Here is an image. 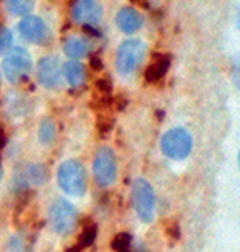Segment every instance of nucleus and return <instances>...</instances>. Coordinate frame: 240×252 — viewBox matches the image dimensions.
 I'll use <instances>...</instances> for the list:
<instances>
[{"instance_id":"nucleus-1","label":"nucleus","mask_w":240,"mask_h":252,"mask_svg":"<svg viewBox=\"0 0 240 252\" xmlns=\"http://www.w3.org/2000/svg\"><path fill=\"white\" fill-rule=\"evenodd\" d=\"M59 187L67 195H84L86 192V170L77 160H67L58 170Z\"/></svg>"},{"instance_id":"nucleus-2","label":"nucleus","mask_w":240,"mask_h":252,"mask_svg":"<svg viewBox=\"0 0 240 252\" xmlns=\"http://www.w3.org/2000/svg\"><path fill=\"white\" fill-rule=\"evenodd\" d=\"M193 148V138L185 128H172L161 138V152L172 160H185Z\"/></svg>"},{"instance_id":"nucleus-3","label":"nucleus","mask_w":240,"mask_h":252,"mask_svg":"<svg viewBox=\"0 0 240 252\" xmlns=\"http://www.w3.org/2000/svg\"><path fill=\"white\" fill-rule=\"evenodd\" d=\"M49 222L58 234H69L77 225V210L66 198H56L49 207Z\"/></svg>"},{"instance_id":"nucleus-4","label":"nucleus","mask_w":240,"mask_h":252,"mask_svg":"<svg viewBox=\"0 0 240 252\" xmlns=\"http://www.w3.org/2000/svg\"><path fill=\"white\" fill-rule=\"evenodd\" d=\"M131 197L138 217L146 223L153 222L156 197H154V190L150 185V182H146L145 178H136L131 189Z\"/></svg>"},{"instance_id":"nucleus-5","label":"nucleus","mask_w":240,"mask_h":252,"mask_svg":"<svg viewBox=\"0 0 240 252\" xmlns=\"http://www.w3.org/2000/svg\"><path fill=\"white\" fill-rule=\"evenodd\" d=\"M2 69L5 78L10 81L12 84L20 83L29 76L32 69V58L29 51L24 47H12L10 52L5 56L2 63Z\"/></svg>"},{"instance_id":"nucleus-6","label":"nucleus","mask_w":240,"mask_h":252,"mask_svg":"<svg viewBox=\"0 0 240 252\" xmlns=\"http://www.w3.org/2000/svg\"><path fill=\"white\" fill-rule=\"evenodd\" d=\"M146 46L140 39H129L124 40L118 47L116 54V67L121 74H131L135 69L140 66L141 61L145 59Z\"/></svg>"},{"instance_id":"nucleus-7","label":"nucleus","mask_w":240,"mask_h":252,"mask_svg":"<svg viewBox=\"0 0 240 252\" xmlns=\"http://www.w3.org/2000/svg\"><path fill=\"white\" fill-rule=\"evenodd\" d=\"M92 172H94L97 185L103 187V189L115 184L118 177V165L116 157L111 148L103 146V148L97 150L94 163H92Z\"/></svg>"},{"instance_id":"nucleus-8","label":"nucleus","mask_w":240,"mask_h":252,"mask_svg":"<svg viewBox=\"0 0 240 252\" xmlns=\"http://www.w3.org/2000/svg\"><path fill=\"white\" fill-rule=\"evenodd\" d=\"M72 19L84 27H94L103 19V7L92 0H77L72 3Z\"/></svg>"},{"instance_id":"nucleus-9","label":"nucleus","mask_w":240,"mask_h":252,"mask_svg":"<svg viewBox=\"0 0 240 252\" xmlns=\"http://www.w3.org/2000/svg\"><path fill=\"white\" fill-rule=\"evenodd\" d=\"M37 78L46 88H56L62 79V69H60L59 59L47 56L42 58L37 64Z\"/></svg>"},{"instance_id":"nucleus-10","label":"nucleus","mask_w":240,"mask_h":252,"mask_svg":"<svg viewBox=\"0 0 240 252\" xmlns=\"http://www.w3.org/2000/svg\"><path fill=\"white\" fill-rule=\"evenodd\" d=\"M19 32L29 42H42L47 37V26L42 19L35 15H27L19 22Z\"/></svg>"},{"instance_id":"nucleus-11","label":"nucleus","mask_w":240,"mask_h":252,"mask_svg":"<svg viewBox=\"0 0 240 252\" xmlns=\"http://www.w3.org/2000/svg\"><path fill=\"white\" fill-rule=\"evenodd\" d=\"M116 24L121 31L126 34H133V32L140 31L143 26V17L136 9L133 7H123L116 15Z\"/></svg>"},{"instance_id":"nucleus-12","label":"nucleus","mask_w":240,"mask_h":252,"mask_svg":"<svg viewBox=\"0 0 240 252\" xmlns=\"http://www.w3.org/2000/svg\"><path fill=\"white\" fill-rule=\"evenodd\" d=\"M62 76L66 78L69 83V86L72 88H79L81 84L86 81V69L81 63H76V61H67L62 67Z\"/></svg>"},{"instance_id":"nucleus-13","label":"nucleus","mask_w":240,"mask_h":252,"mask_svg":"<svg viewBox=\"0 0 240 252\" xmlns=\"http://www.w3.org/2000/svg\"><path fill=\"white\" fill-rule=\"evenodd\" d=\"M89 51H91V44L83 37H76V35H72V37L66 39V42H64V52H66L69 58H72V59L86 58V56L89 54Z\"/></svg>"},{"instance_id":"nucleus-14","label":"nucleus","mask_w":240,"mask_h":252,"mask_svg":"<svg viewBox=\"0 0 240 252\" xmlns=\"http://www.w3.org/2000/svg\"><path fill=\"white\" fill-rule=\"evenodd\" d=\"M170 69V56H156L154 61L151 64H150V67L146 69V81H150V83H158L160 79L165 78L166 71Z\"/></svg>"},{"instance_id":"nucleus-15","label":"nucleus","mask_w":240,"mask_h":252,"mask_svg":"<svg viewBox=\"0 0 240 252\" xmlns=\"http://www.w3.org/2000/svg\"><path fill=\"white\" fill-rule=\"evenodd\" d=\"M49 180V170L42 163H32L27 166L26 173H24V182H29L34 185H44Z\"/></svg>"},{"instance_id":"nucleus-16","label":"nucleus","mask_w":240,"mask_h":252,"mask_svg":"<svg viewBox=\"0 0 240 252\" xmlns=\"http://www.w3.org/2000/svg\"><path fill=\"white\" fill-rule=\"evenodd\" d=\"M58 136V126H56L54 121L51 118H46V120L40 121L39 126V141L44 145H49L56 140Z\"/></svg>"},{"instance_id":"nucleus-17","label":"nucleus","mask_w":240,"mask_h":252,"mask_svg":"<svg viewBox=\"0 0 240 252\" xmlns=\"http://www.w3.org/2000/svg\"><path fill=\"white\" fill-rule=\"evenodd\" d=\"M5 7L10 14L26 15L27 17V14H29L32 10V7H34V2H27V0H9V2H5Z\"/></svg>"},{"instance_id":"nucleus-18","label":"nucleus","mask_w":240,"mask_h":252,"mask_svg":"<svg viewBox=\"0 0 240 252\" xmlns=\"http://www.w3.org/2000/svg\"><path fill=\"white\" fill-rule=\"evenodd\" d=\"M133 237L129 234H118L115 237V241H113V249L116 252H131L133 251Z\"/></svg>"},{"instance_id":"nucleus-19","label":"nucleus","mask_w":240,"mask_h":252,"mask_svg":"<svg viewBox=\"0 0 240 252\" xmlns=\"http://www.w3.org/2000/svg\"><path fill=\"white\" fill-rule=\"evenodd\" d=\"M7 252H29L27 241L22 235H12L9 244H7Z\"/></svg>"},{"instance_id":"nucleus-20","label":"nucleus","mask_w":240,"mask_h":252,"mask_svg":"<svg viewBox=\"0 0 240 252\" xmlns=\"http://www.w3.org/2000/svg\"><path fill=\"white\" fill-rule=\"evenodd\" d=\"M14 42V35L7 27H0V52H5L12 47Z\"/></svg>"},{"instance_id":"nucleus-21","label":"nucleus","mask_w":240,"mask_h":252,"mask_svg":"<svg viewBox=\"0 0 240 252\" xmlns=\"http://www.w3.org/2000/svg\"><path fill=\"white\" fill-rule=\"evenodd\" d=\"M96 234H97V229L94 225L86 227V229H84V232H83V237H81V246H83V247L91 246V244L96 241Z\"/></svg>"},{"instance_id":"nucleus-22","label":"nucleus","mask_w":240,"mask_h":252,"mask_svg":"<svg viewBox=\"0 0 240 252\" xmlns=\"http://www.w3.org/2000/svg\"><path fill=\"white\" fill-rule=\"evenodd\" d=\"M5 141H7V138H5V133H3V128L0 126V150L5 146Z\"/></svg>"},{"instance_id":"nucleus-23","label":"nucleus","mask_w":240,"mask_h":252,"mask_svg":"<svg viewBox=\"0 0 240 252\" xmlns=\"http://www.w3.org/2000/svg\"><path fill=\"white\" fill-rule=\"evenodd\" d=\"M66 252H81V251L77 249V247H67V249H66Z\"/></svg>"},{"instance_id":"nucleus-24","label":"nucleus","mask_w":240,"mask_h":252,"mask_svg":"<svg viewBox=\"0 0 240 252\" xmlns=\"http://www.w3.org/2000/svg\"><path fill=\"white\" fill-rule=\"evenodd\" d=\"M237 27L240 29V12H239V17H237Z\"/></svg>"},{"instance_id":"nucleus-25","label":"nucleus","mask_w":240,"mask_h":252,"mask_svg":"<svg viewBox=\"0 0 240 252\" xmlns=\"http://www.w3.org/2000/svg\"><path fill=\"white\" fill-rule=\"evenodd\" d=\"M2 177H3V172H2V166H0V180H2Z\"/></svg>"},{"instance_id":"nucleus-26","label":"nucleus","mask_w":240,"mask_h":252,"mask_svg":"<svg viewBox=\"0 0 240 252\" xmlns=\"http://www.w3.org/2000/svg\"><path fill=\"white\" fill-rule=\"evenodd\" d=\"M237 160H239V166H240V152H239V158H237Z\"/></svg>"}]
</instances>
